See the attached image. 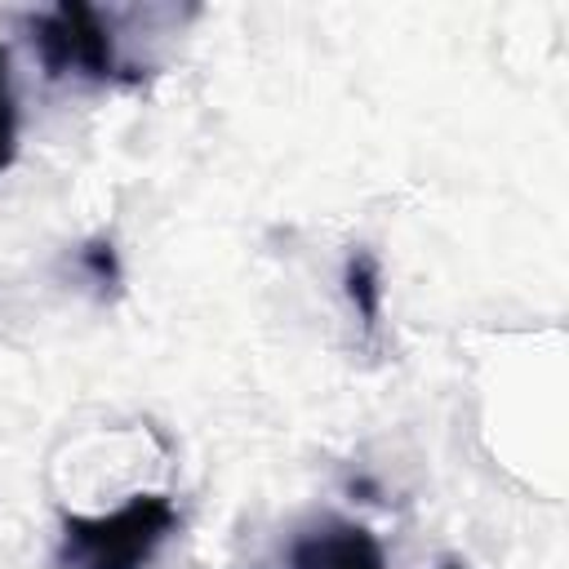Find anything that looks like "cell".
<instances>
[{
  "mask_svg": "<svg viewBox=\"0 0 569 569\" xmlns=\"http://www.w3.org/2000/svg\"><path fill=\"white\" fill-rule=\"evenodd\" d=\"M27 40L40 58V71L58 84H80V89H116V84H138L142 76L129 67L120 53V36L111 27V13L62 0L53 9L27 13Z\"/></svg>",
  "mask_w": 569,
  "mask_h": 569,
  "instance_id": "6da1fadb",
  "label": "cell"
},
{
  "mask_svg": "<svg viewBox=\"0 0 569 569\" xmlns=\"http://www.w3.org/2000/svg\"><path fill=\"white\" fill-rule=\"evenodd\" d=\"M178 520L169 493H133L102 516H62L53 560L58 569H151Z\"/></svg>",
  "mask_w": 569,
  "mask_h": 569,
  "instance_id": "7a4b0ae2",
  "label": "cell"
},
{
  "mask_svg": "<svg viewBox=\"0 0 569 569\" xmlns=\"http://www.w3.org/2000/svg\"><path fill=\"white\" fill-rule=\"evenodd\" d=\"M280 569H387L382 542L369 525L347 516H316L280 551Z\"/></svg>",
  "mask_w": 569,
  "mask_h": 569,
  "instance_id": "3957f363",
  "label": "cell"
},
{
  "mask_svg": "<svg viewBox=\"0 0 569 569\" xmlns=\"http://www.w3.org/2000/svg\"><path fill=\"white\" fill-rule=\"evenodd\" d=\"M342 293L365 329V338H378L382 325V267L369 249H351L342 262Z\"/></svg>",
  "mask_w": 569,
  "mask_h": 569,
  "instance_id": "277c9868",
  "label": "cell"
},
{
  "mask_svg": "<svg viewBox=\"0 0 569 569\" xmlns=\"http://www.w3.org/2000/svg\"><path fill=\"white\" fill-rule=\"evenodd\" d=\"M18 156V98H13V76H9V53L0 44V173Z\"/></svg>",
  "mask_w": 569,
  "mask_h": 569,
  "instance_id": "5b68a950",
  "label": "cell"
},
{
  "mask_svg": "<svg viewBox=\"0 0 569 569\" xmlns=\"http://www.w3.org/2000/svg\"><path fill=\"white\" fill-rule=\"evenodd\" d=\"M80 267H84V271L93 276V284H107V280L116 284V280H120L116 253H111V244H102V240H98V244H89V249L80 253Z\"/></svg>",
  "mask_w": 569,
  "mask_h": 569,
  "instance_id": "8992f818",
  "label": "cell"
},
{
  "mask_svg": "<svg viewBox=\"0 0 569 569\" xmlns=\"http://www.w3.org/2000/svg\"><path fill=\"white\" fill-rule=\"evenodd\" d=\"M440 569H467V565H458V560H449V565H440Z\"/></svg>",
  "mask_w": 569,
  "mask_h": 569,
  "instance_id": "52a82bcc",
  "label": "cell"
}]
</instances>
